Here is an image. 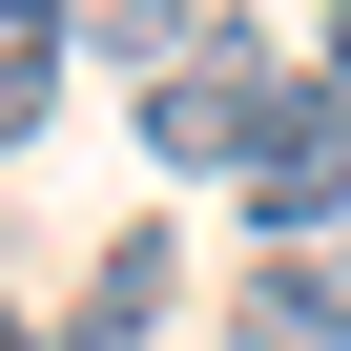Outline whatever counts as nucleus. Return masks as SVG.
<instances>
[{
  "label": "nucleus",
  "mask_w": 351,
  "mask_h": 351,
  "mask_svg": "<svg viewBox=\"0 0 351 351\" xmlns=\"http://www.w3.org/2000/svg\"><path fill=\"white\" fill-rule=\"evenodd\" d=\"M269 124H289V62H269L248 21H207L186 62L145 83V165H228V186H248V165H269Z\"/></svg>",
  "instance_id": "1"
},
{
  "label": "nucleus",
  "mask_w": 351,
  "mask_h": 351,
  "mask_svg": "<svg viewBox=\"0 0 351 351\" xmlns=\"http://www.w3.org/2000/svg\"><path fill=\"white\" fill-rule=\"evenodd\" d=\"M248 207H269V248H330V207H351V104H330V83H289V124H269V165H248Z\"/></svg>",
  "instance_id": "2"
},
{
  "label": "nucleus",
  "mask_w": 351,
  "mask_h": 351,
  "mask_svg": "<svg viewBox=\"0 0 351 351\" xmlns=\"http://www.w3.org/2000/svg\"><path fill=\"white\" fill-rule=\"evenodd\" d=\"M228 330H248V351H351V269H330V248H269V269L228 289Z\"/></svg>",
  "instance_id": "3"
},
{
  "label": "nucleus",
  "mask_w": 351,
  "mask_h": 351,
  "mask_svg": "<svg viewBox=\"0 0 351 351\" xmlns=\"http://www.w3.org/2000/svg\"><path fill=\"white\" fill-rule=\"evenodd\" d=\"M62 0H0V145H42V104H62Z\"/></svg>",
  "instance_id": "4"
},
{
  "label": "nucleus",
  "mask_w": 351,
  "mask_h": 351,
  "mask_svg": "<svg viewBox=\"0 0 351 351\" xmlns=\"http://www.w3.org/2000/svg\"><path fill=\"white\" fill-rule=\"evenodd\" d=\"M165 289H186V269H165V228H124V248L83 269V330H124V351H145V330H165Z\"/></svg>",
  "instance_id": "5"
},
{
  "label": "nucleus",
  "mask_w": 351,
  "mask_h": 351,
  "mask_svg": "<svg viewBox=\"0 0 351 351\" xmlns=\"http://www.w3.org/2000/svg\"><path fill=\"white\" fill-rule=\"evenodd\" d=\"M83 42H104L124 83H165V62H186V42H207V0H83Z\"/></svg>",
  "instance_id": "6"
},
{
  "label": "nucleus",
  "mask_w": 351,
  "mask_h": 351,
  "mask_svg": "<svg viewBox=\"0 0 351 351\" xmlns=\"http://www.w3.org/2000/svg\"><path fill=\"white\" fill-rule=\"evenodd\" d=\"M310 83H330V104H351V0H330V62H310Z\"/></svg>",
  "instance_id": "7"
},
{
  "label": "nucleus",
  "mask_w": 351,
  "mask_h": 351,
  "mask_svg": "<svg viewBox=\"0 0 351 351\" xmlns=\"http://www.w3.org/2000/svg\"><path fill=\"white\" fill-rule=\"evenodd\" d=\"M21 351H124V330H83V310H62V330H21Z\"/></svg>",
  "instance_id": "8"
},
{
  "label": "nucleus",
  "mask_w": 351,
  "mask_h": 351,
  "mask_svg": "<svg viewBox=\"0 0 351 351\" xmlns=\"http://www.w3.org/2000/svg\"><path fill=\"white\" fill-rule=\"evenodd\" d=\"M0 351H21V310H0Z\"/></svg>",
  "instance_id": "9"
}]
</instances>
